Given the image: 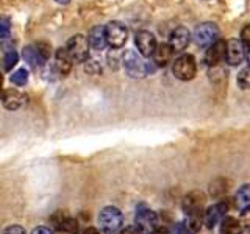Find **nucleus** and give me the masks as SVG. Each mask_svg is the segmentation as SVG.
Listing matches in <instances>:
<instances>
[{
	"instance_id": "39448f33",
	"label": "nucleus",
	"mask_w": 250,
	"mask_h": 234,
	"mask_svg": "<svg viewBox=\"0 0 250 234\" xmlns=\"http://www.w3.org/2000/svg\"><path fill=\"white\" fill-rule=\"evenodd\" d=\"M50 47L47 44H36V45H27L22 50V57L31 67L44 66L47 59L50 58Z\"/></svg>"
},
{
	"instance_id": "0eeeda50",
	"label": "nucleus",
	"mask_w": 250,
	"mask_h": 234,
	"mask_svg": "<svg viewBox=\"0 0 250 234\" xmlns=\"http://www.w3.org/2000/svg\"><path fill=\"white\" fill-rule=\"evenodd\" d=\"M106 44L113 49H121L128 39V30L122 22H109L105 25Z\"/></svg>"
},
{
	"instance_id": "b1692460",
	"label": "nucleus",
	"mask_w": 250,
	"mask_h": 234,
	"mask_svg": "<svg viewBox=\"0 0 250 234\" xmlns=\"http://www.w3.org/2000/svg\"><path fill=\"white\" fill-rule=\"evenodd\" d=\"M11 83L16 84V86H25L28 83V72H27V69H18L16 72L11 75Z\"/></svg>"
},
{
	"instance_id": "6ab92c4d",
	"label": "nucleus",
	"mask_w": 250,
	"mask_h": 234,
	"mask_svg": "<svg viewBox=\"0 0 250 234\" xmlns=\"http://www.w3.org/2000/svg\"><path fill=\"white\" fill-rule=\"evenodd\" d=\"M89 45L92 47L94 50H104L105 47L108 45L106 44V35H105V27L104 25H97L94 27L91 31H89Z\"/></svg>"
},
{
	"instance_id": "5701e85b",
	"label": "nucleus",
	"mask_w": 250,
	"mask_h": 234,
	"mask_svg": "<svg viewBox=\"0 0 250 234\" xmlns=\"http://www.w3.org/2000/svg\"><path fill=\"white\" fill-rule=\"evenodd\" d=\"M208 189H209L211 197L219 198V197H222V195L227 192V189H229V183H227V179H224V178H217V179H214V181L209 184Z\"/></svg>"
},
{
	"instance_id": "393cba45",
	"label": "nucleus",
	"mask_w": 250,
	"mask_h": 234,
	"mask_svg": "<svg viewBox=\"0 0 250 234\" xmlns=\"http://www.w3.org/2000/svg\"><path fill=\"white\" fill-rule=\"evenodd\" d=\"M18 59H19L18 52H16V50H8L5 53V58H3V69L5 70H11L16 66Z\"/></svg>"
},
{
	"instance_id": "1a4fd4ad",
	"label": "nucleus",
	"mask_w": 250,
	"mask_h": 234,
	"mask_svg": "<svg viewBox=\"0 0 250 234\" xmlns=\"http://www.w3.org/2000/svg\"><path fill=\"white\" fill-rule=\"evenodd\" d=\"M219 28L216 23L208 22V23H202V25L197 27L194 33V41L199 47H203V49H208L209 45H213L214 42L219 41Z\"/></svg>"
},
{
	"instance_id": "2eb2a0df",
	"label": "nucleus",
	"mask_w": 250,
	"mask_h": 234,
	"mask_svg": "<svg viewBox=\"0 0 250 234\" xmlns=\"http://www.w3.org/2000/svg\"><path fill=\"white\" fill-rule=\"evenodd\" d=\"M72 58L66 49H58L55 52V70L60 75H69V72L72 70Z\"/></svg>"
},
{
	"instance_id": "f8f14e48",
	"label": "nucleus",
	"mask_w": 250,
	"mask_h": 234,
	"mask_svg": "<svg viewBox=\"0 0 250 234\" xmlns=\"http://www.w3.org/2000/svg\"><path fill=\"white\" fill-rule=\"evenodd\" d=\"M203 203H205V194L200 191H192L185 195L182 201V209L186 215L199 213V211H203Z\"/></svg>"
},
{
	"instance_id": "c9c22d12",
	"label": "nucleus",
	"mask_w": 250,
	"mask_h": 234,
	"mask_svg": "<svg viewBox=\"0 0 250 234\" xmlns=\"http://www.w3.org/2000/svg\"><path fill=\"white\" fill-rule=\"evenodd\" d=\"M57 2L61 3V5H67V3L70 2V0H57Z\"/></svg>"
},
{
	"instance_id": "7ed1b4c3",
	"label": "nucleus",
	"mask_w": 250,
	"mask_h": 234,
	"mask_svg": "<svg viewBox=\"0 0 250 234\" xmlns=\"http://www.w3.org/2000/svg\"><path fill=\"white\" fill-rule=\"evenodd\" d=\"M172 72L175 78L182 81H191L197 74V64H195V58L189 53H183L182 57H178L172 66Z\"/></svg>"
},
{
	"instance_id": "473e14b6",
	"label": "nucleus",
	"mask_w": 250,
	"mask_h": 234,
	"mask_svg": "<svg viewBox=\"0 0 250 234\" xmlns=\"http://www.w3.org/2000/svg\"><path fill=\"white\" fill-rule=\"evenodd\" d=\"M3 75H2V72H0V100H2V97H3Z\"/></svg>"
},
{
	"instance_id": "412c9836",
	"label": "nucleus",
	"mask_w": 250,
	"mask_h": 234,
	"mask_svg": "<svg viewBox=\"0 0 250 234\" xmlns=\"http://www.w3.org/2000/svg\"><path fill=\"white\" fill-rule=\"evenodd\" d=\"M244 228H242L241 220L236 217H224L221 228H219V234H242Z\"/></svg>"
},
{
	"instance_id": "f704fd0d",
	"label": "nucleus",
	"mask_w": 250,
	"mask_h": 234,
	"mask_svg": "<svg viewBox=\"0 0 250 234\" xmlns=\"http://www.w3.org/2000/svg\"><path fill=\"white\" fill-rule=\"evenodd\" d=\"M246 58H247V62H249V66H250V47L247 49V53H246Z\"/></svg>"
},
{
	"instance_id": "72a5a7b5",
	"label": "nucleus",
	"mask_w": 250,
	"mask_h": 234,
	"mask_svg": "<svg viewBox=\"0 0 250 234\" xmlns=\"http://www.w3.org/2000/svg\"><path fill=\"white\" fill-rule=\"evenodd\" d=\"M83 234H100V231H99V230H96V228H88V230H86Z\"/></svg>"
},
{
	"instance_id": "9b49d317",
	"label": "nucleus",
	"mask_w": 250,
	"mask_h": 234,
	"mask_svg": "<svg viewBox=\"0 0 250 234\" xmlns=\"http://www.w3.org/2000/svg\"><path fill=\"white\" fill-rule=\"evenodd\" d=\"M135 44H136V49L138 52L143 55V57L148 58L152 57L155 49H156V39L155 36L150 33V31H138L136 36H135Z\"/></svg>"
},
{
	"instance_id": "f257e3e1",
	"label": "nucleus",
	"mask_w": 250,
	"mask_h": 234,
	"mask_svg": "<svg viewBox=\"0 0 250 234\" xmlns=\"http://www.w3.org/2000/svg\"><path fill=\"white\" fill-rule=\"evenodd\" d=\"M99 226L104 234H116L122 226V213L116 206H106L99 214Z\"/></svg>"
},
{
	"instance_id": "c756f323",
	"label": "nucleus",
	"mask_w": 250,
	"mask_h": 234,
	"mask_svg": "<svg viewBox=\"0 0 250 234\" xmlns=\"http://www.w3.org/2000/svg\"><path fill=\"white\" fill-rule=\"evenodd\" d=\"M117 234H141L136 228H135V225L133 226H127V228H122L117 231Z\"/></svg>"
},
{
	"instance_id": "f3484780",
	"label": "nucleus",
	"mask_w": 250,
	"mask_h": 234,
	"mask_svg": "<svg viewBox=\"0 0 250 234\" xmlns=\"http://www.w3.org/2000/svg\"><path fill=\"white\" fill-rule=\"evenodd\" d=\"M78 222L70 217H57L55 218V234H77Z\"/></svg>"
},
{
	"instance_id": "6e6552de",
	"label": "nucleus",
	"mask_w": 250,
	"mask_h": 234,
	"mask_svg": "<svg viewBox=\"0 0 250 234\" xmlns=\"http://www.w3.org/2000/svg\"><path fill=\"white\" fill-rule=\"evenodd\" d=\"M122 62L125 66V70H127V74L130 77H133V78H143V77H146L148 72H150V67H148L147 62L141 61L139 55L136 52H133V50L125 52Z\"/></svg>"
},
{
	"instance_id": "c85d7f7f",
	"label": "nucleus",
	"mask_w": 250,
	"mask_h": 234,
	"mask_svg": "<svg viewBox=\"0 0 250 234\" xmlns=\"http://www.w3.org/2000/svg\"><path fill=\"white\" fill-rule=\"evenodd\" d=\"M3 234H25V230L19 225H11L3 231Z\"/></svg>"
},
{
	"instance_id": "f03ea898",
	"label": "nucleus",
	"mask_w": 250,
	"mask_h": 234,
	"mask_svg": "<svg viewBox=\"0 0 250 234\" xmlns=\"http://www.w3.org/2000/svg\"><path fill=\"white\" fill-rule=\"evenodd\" d=\"M230 200L231 198H224L203 211V225H205L208 230H213L214 226L221 222V218H224L225 214L229 213V209L236 205V201H230Z\"/></svg>"
},
{
	"instance_id": "a878e982",
	"label": "nucleus",
	"mask_w": 250,
	"mask_h": 234,
	"mask_svg": "<svg viewBox=\"0 0 250 234\" xmlns=\"http://www.w3.org/2000/svg\"><path fill=\"white\" fill-rule=\"evenodd\" d=\"M238 84L241 89H249L250 91V66L242 69L238 74Z\"/></svg>"
},
{
	"instance_id": "a211bd4d",
	"label": "nucleus",
	"mask_w": 250,
	"mask_h": 234,
	"mask_svg": "<svg viewBox=\"0 0 250 234\" xmlns=\"http://www.w3.org/2000/svg\"><path fill=\"white\" fill-rule=\"evenodd\" d=\"M172 55H174V50H172V47L169 44H160L156 45V49L153 52V62L155 66L158 67H166L170 59H172Z\"/></svg>"
},
{
	"instance_id": "20e7f679",
	"label": "nucleus",
	"mask_w": 250,
	"mask_h": 234,
	"mask_svg": "<svg viewBox=\"0 0 250 234\" xmlns=\"http://www.w3.org/2000/svg\"><path fill=\"white\" fill-rule=\"evenodd\" d=\"M89 41L83 35H75L69 39L66 50L69 52L74 62H86L89 58Z\"/></svg>"
},
{
	"instance_id": "4468645a",
	"label": "nucleus",
	"mask_w": 250,
	"mask_h": 234,
	"mask_svg": "<svg viewBox=\"0 0 250 234\" xmlns=\"http://www.w3.org/2000/svg\"><path fill=\"white\" fill-rule=\"evenodd\" d=\"M222 59H225V42L222 41H217L213 45H209L205 52V57H203V61L208 67L217 66Z\"/></svg>"
},
{
	"instance_id": "bb28decb",
	"label": "nucleus",
	"mask_w": 250,
	"mask_h": 234,
	"mask_svg": "<svg viewBox=\"0 0 250 234\" xmlns=\"http://www.w3.org/2000/svg\"><path fill=\"white\" fill-rule=\"evenodd\" d=\"M11 33V20L6 16L0 18V39H6Z\"/></svg>"
},
{
	"instance_id": "dca6fc26",
	"label": "nucleus",
	"mask_w": 250,
	"mask_h": 234,
	"mask_svg": "<svg viewBox=\"0 0 250 234\" xmlns=\"http://www.w3.org/2000/svg\"><path fill=\"white\" fill-rule=\"evenodd\" d=\"M2 101H3V106L6 109L16 111V109H19L23 103H25L27 97H25V94H22V92L16 91V89H8V91L3 92Z\"/></svg>"
},
{
	"instance_id": "4be33fe9",
	"label": "nucleus",
	"mask_w": 250,
	"mask_h": 234,
	"mask_svg": "<svg viewBox=\"0 0 250 234\" xmlns=\"http://www.w3.org/2000/svg\"><path fill=\"white\" fill-rule=\"evenodd\" d=\"M234 201H236V206L241 211V214L250 211V184H242L239 187Z\"/></svg>"
},
{
	"instance_id": "9d476101",
	"label": "nucleus",
	"mask_w": 250,
	"mask_h": 234,
	"mask_svg": "<svg viewBox=\"0 0 250 234\" xmlns=\"http://www.w3.org/2000/svg\"><path fill=\"white\" fill-rule=\"evenodd\" d=\"M244 44L239 39H230L229 42H225V61L230 66H239L244 61Z\"/></svg>"
},
{
	"instance_id": "ddd939ff",
	"label": "nucleus",
	"mask_w": 250,
	"mask_h": 234,
	"mask_svg": "<svg viewBox=\"0 0 250 234\" xmlns=\"http://www.w3.org/2000/svg\"><path fill=\"white\" fill-rule=\"evenodd\" d=\"M191 42V33L189 30L185 27H178L172 31V35L169 38V45L172 47L174 52H183Z\"/></svg>"
},
{
	"instance_id": "2f4dec72",
	"label": "nucleus",
	"mask_w": 250,
	"mask_h": 234,
	"mask_svg": "<svg viewBox=\"0 0 250 234\" xmlns=\"http://www.w3.org/2000/svg\"><path fill=\"white\" fill-rule=\"evenodd\" d=\"M150 234H169V228H166V226H158V228L152 231Z\"/></svg>"
},
{
	"instance_id": "cd10ccee",
	"label": "nucleus",
	"mask_w": 250,
	"mask_h": 234,
	"mask_svg": "<svg viewBox=\"0 0 250 234\" xmlns=\"http://www.w3.org/2000/svg\"><path fill=\"white\" fill-rule=\"evenodd\" d=\"M241 42L250 47V25H246L241 30Z\"/></svg>"
},
{
	"instance_id": "aec40b11",
	"label": "nucleus",
	"mask_w": 250,
	"mask_h": 234,
	"mask_svg": "<svg viewBox=\"0 0 250 234\" xmlns=\"http://www.w3.org/2000/svg\"><path fill=\"white\" fill-rule=\"evenodd\" d=\"M202 225H203V211L188 214L186 220L183 222L185 234H197L202 230Z\"/></svg>"
},
{
	"instance_id": "423d86ee",
	"label": "nucleus",
	"mask_w": 250,
	"mask_h": 234,
	"mask_svg": "<svg viewBox=\"0 0 250 234\" xmlns=\"http://www.w3.org/2000/svg\"><path fill=\"white\" fill-rule=\"evenodd\" d=\"M135 228L141 234H150L158 228V215L150 208H139L135 215Z\"/></svg>"
},
{
	"instance_id": "7c9ffc66",
	"label": "nucleus",
	"mask_w": 250,
	"mask_h": 234,
	"mask_svg": "<svg viewBox=\"0 0 250 234\" xmlns=\"http://www.w3.org/2000/svg\"><path fill=\"white\" fill-rule=\"evenodd\" d=\"M31 234H53L49 228H44V226H39V228H35L31 231Z\"/></svg>"
}]
</instances>
